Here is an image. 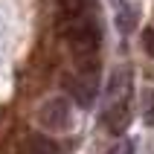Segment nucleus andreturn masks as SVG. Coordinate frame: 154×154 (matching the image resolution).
Returning a JSON list of instances; mask_svg holds the SVG:
<instances>
[{"label":"nucleus","instance_id":"obj_1","mask_svg":"<svg viewBox=\"0 0 154 154\" xmlns=\"http://www.w3.org/2000/svg\"><path fill=\"white\" fill-rule=\"evenodd\" d=\"M61 35H64V41L70 44V50L73 55H90V52H99L102 47V32H99V26H96L93 17H64V23H61Z\"/></svg>","mask_w":154,"mask_h":154},{"label":"nucleus","instance_id":"obj_2","mask_svg":"<svg viewBox=\"0 0 154 154\" xmlns=\"http://www.w3.org/2000/svg\"><path fill=\"white\" fill-rule=\"evenodd\" d=\"M38 122H41L47 131H52V134L67 131V128H70V122H73V113H70L67 99H61V96H52V99H47V102L38 108Z\"/></svg>","mask_w":154,"mask_h":154},{"label":"nucleus","instance_id":"obj_3","mask_svg":"<svg viewBox=\"0 0 154 154\" xmlns=\"http://www.w3.org/2000/svg\"><path fill=\"white\" fill-rule=\"evenodd\" d=\"M61 85H64V90L76 99L79 108H90V105L96 102V93H99V90H96V82H90V79H82V76L73 73V76H64Z\"/></svg>","mask_w":154,"mask_h":154},{"label":"nucleus","instance_id":"obj_4","mask_svg":"<svg viewBox=\"0 0 154 154\" xmlns=\"http://www.w3.org/2000/svg\"><path fill=\"white\" fill-rule=\"evenodd\" d=\"M128 122H131V108H128L125 99H119V102H113L111 108H108V113H105V125H108L111 134L122 137V131L128 128Z\"/></svg>","mask_w":154,"mask_h":154},{"label":"nucleus","instance_id":"obj_5","mask_svg":"<svg viewBox=\"0 0 154 154\" xmlns=\"http://www.w3.org/2000/svg\"><path fill=\"white\" fill-rule=\"evenodd\" d=\"M73 70H76V76L96 82V76H99V52H90V55H73Z\"/></svg>","mask_w":154,"mask_h":154},{"label":"nucleus","instance_id":"obj_6","mask_svg":"<svg viewBox=\"0 0 154 154\" xmlns=\"http://www.w3.org/2000/svg\"><path fill=\"white\" fill-rule=\"evenodd\" d=\"M20 154H61V151L50 137H29L23 143V151Z\"/></svg>","mask_w":154,"mask_h":154},{"label":"nucleus","instance_id":"obj_7","mask_svg":"<svg viewBox=\"0 0 154 154\" xmlns=\"http://www.w3.org/2000/svg\"><path fill=\"white\" fill-rule=\"evenodd\" d=\"M64 17H82L85 15V0H58Z\"/></svg>","mask_w":154,"mask_h":154},{"label":"nucleus","instance_id":"obj_8","mask_svg":"<svg viewBox=\"0 0 154 154\" xmlns=\"http://www.w3.org/2000/svg\"><path fill=\"white\" fill-rule=\"evenodd\" d=\"M125 85H128V76H125L122 70H116V73L111 76V85H108V99H116V96L122 93V87H125Z\"/></svg>","mask_w":154,"mask_h":154},{"label":"nucleus","instance_id":"obj_9","mask_svg":"<svg viewBox=\"0 0 154 154\" xmlns=\"http://www.w3.org/2000/svg\"><path fill=\"white\" fill-rule=\"evenodd\" d=\"M116 26H119L122 32H131V26H134V12H131V6H119V12H116Z\"/></svg>","mask_w":154,"mask_h":154},{"label":"nucleus","instance_id":"obj_10","mask_svg":"<svg viewBox=\"0 0 154 154\" xmlns=\"http://www.w3.org/2000/svg\"><path fill=\"white\" fill-rule=\"evenodd\" d=\"M143 119L146 125H154V90H146L143 96Z\"/></svg>","mask_w":154,"mask_h":154},{"label":"nucleus","instance_id":"obj_11","mask_svg":"<svg viewBox=\"0 0 154 154\" xmlns=\"http://www.w3.org/2000/svg\"><path fill=\"white\" fill-rule=\"evenodd\" d=\"M108 154H134V143L131 140H119L113 148H108Z\"/></svg>","mask_w":154,"mask_h":154},{"label":"nucleus","instance_id":"obj_12","mask_svg":"<svg viewBox=\"0 0 154 154\" xmlns=\"http://www.w3.org/2000/svg\"><path fill=\"white\" fill-rule=\"evenodd\" d=\"M143 47H146V52L154 58V26H148L146 32H143Z\"/></svg>","mask_w":154,"mask_h":154}]
</instances>
